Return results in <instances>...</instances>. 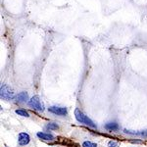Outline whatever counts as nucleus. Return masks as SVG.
<instances>
[{"mask_svg":"<svg viewBox=\"0 0 147 147\" xmlns=\"http://www.w3.org/2000/svg\"><path fill=\"white\" fill-rule=\"evenodd\" d=\"M82 147H97V144L91 141H84L82 143Z\"/></svg>","mask_w":147,"mask_h":147,"instance_id":"9d476101","label":"nucleus"},{"mask_svg":"<svg viewBox=\"0 0 147 147\" xmlns=\"http://www.w3.org/2000/svg\"><path fill=\"white\" fill-rule=\"evenodd\" d=\"M28 106L32 107L34 110H36V111H38V112H43L44 111L43 103H42L41 100H40V98L37 95L32 97V99L28 100Z\"/></svg>","mask_w":147,"mask_h":147,"instance_id":"7ed1b4c3","label":"nucleus"},{"mask_svg":"<svg viewBox=\"0 0 147 147\" xmlns=\"http://www.w3.org/2000/svg\"><path fill=\"white\" fill-rule=\"evenodd\" d=\"M30 140V137L28 134H26V132H21V134H19L18 141L20 145H22V146L27 145V144H28Z\"/></svg>","mask_w":147,"mask_h":147,"instance_id":"39448f33","label":"nucleus"},{"mask_svg":"<svg viewBox=\"0 0 147 147\" xmlns=\"http://www.w3.org/2000/svg\"><path fill=\"white\" fill-rule=\"evenodd\" d=\"M48 111L50 113L55 114V115H58V116H65V115H67V113H68L67 108L57 107V106H52V107H49Z\"/></svg>","mask_w":147,"mask_h":147,"instance_id":"20e7f679","label":"nucleus"},{"mask_svg":"<svg viewBox=\"0 0 147 147\" xmlns=\"http://www.w3.org/2000/svg\"><path fill=\"white\" fill-rule=\"evenodd\" d=\"M118 142L114 141V140H110L108 142V147H118Z\"/></svg>","mask_w":147,"mask_h":147,"instance_id":"f8f14e48","label":"nucleus"},{"mask_svg":"<svg viewBox=\"0 0 147 147\" xmlns=\"http://www.w3.org/2000/svg\"><path fill=\"white\" fill-rule=\"evenodd\" d=\"M15 113L19 116H22V117H26V118L30 117V114H28L26 110H24V109H18V110L15 111Z\"/></svg>","mask_w":147,"mask_h":147,"instance_id":"1a4fd4ad","label":"nucleus"},{"mask_svg":"<svg viewBox=\"0 0 147 147\" xmlns=\"http://www.w3.org/2000/svg\"><path fill=\"white\" fill-rule=\"evenodd\" d=\"M15 100H16V102H18V103H26V102H28V93L25 91L20 92V93L16 95Z\"/></svg>","mask_w":147,"mask_h":147,"instance_id":"423d86ee","label":"nucleus"},{"mask_svg":"<svg viewBox=\"0 0 147 147\" xmlns=\"http://www.w3.org/2000/svg\"><path fill=\"white\" fill-rule=\"evenodd\" d=\"M47 129H52V130H55V129H58L59 127H58V125L55 124V123H49V124L47 125Z\"/></svg>","mask_w":147,"mask_h":147,"instance_id":"9b49d317","label":"nucleus"},{"mask_svg":"<svg viewBox=\"0 0 147 147\" xmlns=\"http://www.w3.org/2000/svg\"><path fill=\"white\" fill-rule=\"evenodd\" d=\"M105 129L107 130H110V131H115V130L119 129V125L115 122L107 123V124L105 125Z\"/></svg>","mask_w":147,"mask_h":147,"instance_id":"6e6552de","label":"nucleus"},{"mask_svg":"<svg viewBox=\"0 0 147 147\" xmlns=\"http://www.w3.org/2000/svg\"><path fill=\"white\" fill-rule=\"evenodd\" d=\"M0 96L4 100H12L15 98V94L11 87H9L7 84H1L0 87Z\"/></svg>","mask_w":147,"mask_h":147,"instance_id":"f03ea898","label":"nucleus"},{"mask_svg":"<svg viewBox=\"0 0 147 147\" xmlns=\"http://www.w3.org/2000/svg\"><path fill=\"white\" fill-rule=\"evenodd\" d=\"M75 116H76V119H77V121L79 123H80V124L88 125V127H93V129H95L96 127V125L93 123V121L89 119V118L87 117L84 113H82V111L79 110V109H76L75 110Z\"/></svg>","mask_w":147,"mask_h":147,"instance_id":"f257e3e1","label":"nucleus"},{"mask_svg":"<svg viewBox=\"0 0 147 147\" xmlns=\"http://www.w3.org/2000/svg\"><path fill=\"white\" fill-rule=\"evenodd\" d=\"M37 137H39L42 140H46V141H51L54 139V136L50 134H46V132H37L36 134Z\"/></svg>","mask_w":147,"mask_h":147,"instance_id":"0eeeda50","label":"nucleus"}]
</instances>
